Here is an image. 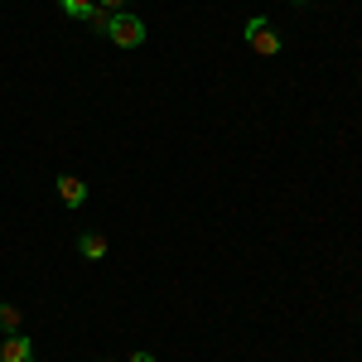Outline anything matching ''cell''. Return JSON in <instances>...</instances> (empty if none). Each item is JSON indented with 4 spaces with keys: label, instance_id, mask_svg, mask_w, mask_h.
Instances as JSON below:
<instances>
[{
    "label": "cell",
    "instance_id": "cell-9",
    "mask_svg": "<svg viewBox=\"0 0 362 362\" xmlns=\"http://www.w3.org/2000/svg\"><path fill=\"white\" fill-rule=\"evenodd\" d=\"M97 5H102V10H112V15H116V10H126L131 0H97Z\"/></svg>",
    "mask_w": 362,
    "mask_h": 362
},
{
    "label": "cell",
    "instance_id": "cell-7",
    "mask_svg": "<svg viewBox=\"0 0 362 362\" xmlns=\"http://www.w3.org/2000/svg\"><path fill=\"white\" fill-rule=\"evenodd\" d=\"M92 5H97V0H58V10H63L68 20H87V15H92Z\"/></svg>",
    "mask_w": 362,
    "mask_h": 362
},
{
    "label": "cell",
    "instance_id": "cell-6",
    "mask_svg": "<svg viewBox=\"0 0 362 362\" xmlns=\"http://www.w3.org/2000/svg\"><path fill=\"white\" fill-rule=\"evenodd\" d=\"M20 319H25V314H20V305H10V300L0 305V329H5V334H20Z\"/></svg>",
    "mask_w": 362,
    "mask_h": 362
},
{
    "label": "cell",
    "instance_id": "cell-10",
    "mask_svg": "<svg viewBox=\"0 0 362 362\" xmlns=\"http://www.w3.org/2000/svg\"><path fill=\"white\" fill-rule=\"evenodd\" d=\"M131 362H155V353H136V358H131Z\"/></svg>",
    "mask_w": 362,
    "mask_h": 362
},
{
    "label": "cell",
    "instance_id": "cell-8",
    "mask_svg": "<svg viewBox=\"0 0 362 362\" xmlns=\"http://www.w3.org/2000/svg\"><path fill=\"white\" fill-rule=\"evenodd\" d=\"M83 25H92L97 34H107V25H112V10H102V5H92V15H87Z\"/></svg>",
    "mask_w": 362,
    "mask_h": 362
},
{
    "label": "cell",
    "instance_id": "cell-1",
    "mask_svg": "<svg viewBox=\"0 0 362 362\" xmlns=\"http://www.w3.org/2000/svg\"><path fill=\"white\" fill-rule=\"evenodd\" d=\"M107 39H112L116 49H140L145 44V20L131 15V10H116L112 25H107Z\"/></svg>",
    "mask_w": 362,
    "mask_h": 362
},
{
    "label": "cell",
    "instance_id": "cell-11",
    "mask_svg": "<svg viewBox=\"0 0 362 362\" xmlns=\"http://www.w3.org/2000/svg\"><path fill=\"white\" fill-rule=\"evenodd\" d=\"M295 5H305V0H295Z\"/></svg>",
    "mask_w": 362,
    "mask_h": 362
},
{
    "label": "cell",
    "instance_id": "cell-3",
    "mask_svg": "<svg viewBox=\"0 0 362 362\" xmlns=\"http://www.w3.org/2000/svg\"><path fill=\"white\" fill-rule=\"evenodd\" d=\"M0 362H34L29 338L25 334H5V338H0Z\"/></svg>",
    "mask_w": 362,
    "mask_h": 362
},
{
    "label": "cell",
    "instance_id": "cell-5",
    "mask_svg": "<svg viewBox=\"0 0 362 362\" xmlns=\"http://www.w3.org/2000/svg\"><path fill=\"white\" fill-rule=\"evenodd\" d=\"M78 251H83L87 261H102V256H107V237H102V232H83V237H78Z\"/></svg>",
    "mask_w": 362,
    "mask_h": 362
},
{
    "label": "cell",
    "instance_id": "cell-4",
    "mask_svg": "<svg viewBox=\"0 0 362 362\" xmlns=\"http://www.w3.org/2000/svg\"><path fill=\"white\" fill-rule=\"evenodd\" d=\"M54 184H58V198H63L68 208H83V203H87V184L78 179V174H58Z\"/></svg>",
    "mask_w": 362,
    "mask_h": 362
},
{
    "label": "cell",
    "instance_id": "cell-2",
    "mask_svg": "<svg viewBox=\"0 0 362 362\" xmlns=\"http://www.w3.org/2000/svg\"><path fill=\"white\" fill-rule=\"evenodd\" d=\"M242 39L251 44V54H261V58H276L280 54V34L271 29V20H266V15H251L247 29H242Z\"/></svg>",
    "mask_w": 362,
    "mask_h": 362
}]
</instances>
